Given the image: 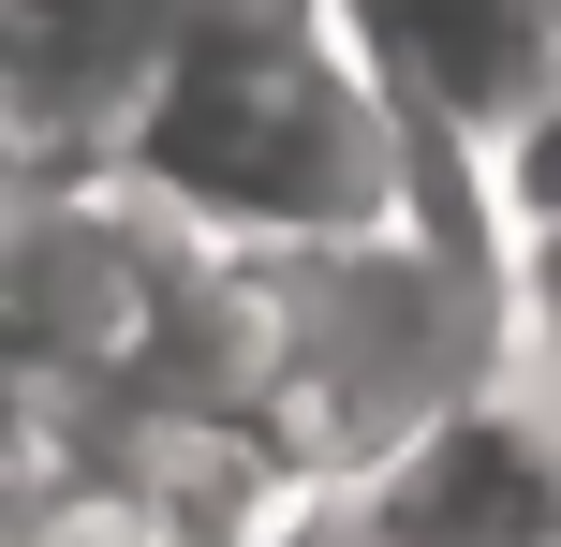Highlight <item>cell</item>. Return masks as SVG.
Returning a JSON list of instances; mask_svg holds the SVG:
<instances>
[{"label":"cell","mask_w":561,"mask_h":547,"mask_svg":"<svg viewBox=\"0 0 561 547\" xmlns=\"http://www.w3.org/2000/svg\"><path fill=\"white\" fill-rule=\"evenodd\" d=\"M89 163L178 252H310V237H369V223H473L428 193V148L385 118V89L355 75L325 0H193Z\"/></svg>","instance_id":"obj_1"},{"label":"cell","mask_w":561,"mask_h":547,"mask_svg":"<svg viewBox=\"0 0 561 547\" xmlns=\"http://www.w3.org/2000/svg\"><path fill=\"white\" fill-rule=\"evenodd\" d=\"M355 75L444 178H473L488 223L533 252V148L561 89V0H325Z\"/></svg>","instance_id":"obj_2"},{"label":"cell","mask_w":561,"mask_h":547,"mask_svg":"<svg viewBox=\"0 0 561 547\" xmlns=\"http://www.w3.org/2000/svg\"><path fill=\"white\" fill-rule=\"evenodd\" d=\"M296 547H561V459H547V400L533 371L444 400L414 444L310 503Z\"/></svg>","instance_id":"obj_3"},{"label":"cell","mask_w":561,"mask_h":547,"mask_svg":"<svg viewBox=\"0 0 561 547\" xmlns=\"http://www.w3.org/2000/svg\"><path fill=\"white\" fill-rule=\"evenodd\" d=\"M193 0H0V178L89 163Z\"/></svg>","instance_id":"obj_4"},{"label":"cell","mask_w":561,"mask_h":547,"mask_svg":"<svg viewBox=\"0 0 561 547\" xmlns=\"http://www.w3.org/2000/svg\"><path fill=\"white\" fill-rule=\"evenodd\" d=\"M0 547H163V533H148L89 459H45L15 503H0Z\"/></svg>","instance_id":"obj_5"},{"label":"cell","mask_w":561,"mask_h":547,"mask_svg":"<svg viewBox=\"0 0 561 547\" xmlns=\"http://www.w3.org/2000/svg\"><path fill=\"white\" fill-rule=\"evenodd\" d=\"M45 459H59V444H45V414H15V400H0V503H15Z\"/></svg>","instance_id":"obj_6"}]
</instances>
